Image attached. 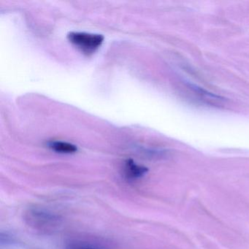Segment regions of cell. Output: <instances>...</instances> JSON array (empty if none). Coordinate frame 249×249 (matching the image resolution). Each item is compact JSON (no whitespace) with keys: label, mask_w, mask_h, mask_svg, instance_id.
Returning a JSON list of instances; mask_svg holds the SVG:
<instances>
[{"label":"cell","mask_w":249,"mask_h":249,"mask_svg":"<svg viewBox=\"0 0 249 249\" xmlns=\"http://www.w3.org/2000/svg\"><path fill=\"white\" fill-rule=\"evenodd\" d=\"M24 221L33 230L47 234L54 231L61 225L62 218L59 214L46 208L35 207L26 211Z\"/></svg>","instance_id":"cell-1"},{"label":"cell","mask_w":249,"mask_h":249,"mask_svg":"<svg viewBox=\"0 0 249 249\" xmlns=\"http://www.w3.org/2000/svg\"><path fill=\"white\" fill-rule=\"evenodd\" d=\"M68 40L84 53H94L103 43L104 37L102 35L89 34L85 33H71Z\"/></svg>","instance_id":"cell-2"},{"label":"cell","mask_w":249,"mask_h":249,"mask_svg":"<svg viewBox=\"0 0 249 249\" xmlns=\"http://www.w3.org/2000/svg\"><path fill=\"white\" fill-rule=\"evenodd\" d=\"M148 172V169L145 166L137 164L132 159L125 161L124 166V175L128 180H136L144 177Z\"/></svg>","instance_id":"cell-3"},{"label":"cell","mask_w":249,"mask_h":249,"mask_svg":"<svg viewBox=\"0 0 249 249\" xmlns=\"http://www.w3.org/2000/svg\"><path fill=\"white\" fill-rule=\"evenodd\" d=\"M49 147L53 151L62 154H73L78 151L76 145L62 141H52L49 142Z\"/></svg>","instance_id":"cell-4"},{"label":"cell","mask_w":249,"mask_h":249,"mask_svg":"<svg viewBox=\"0 0 249 249\" xmlns=\"http://www.w3.org/2000/svg\"><path fill=\"white\" fill-rule=\"evenodd\" d=\"M66 249H99L96 248L91 247V246H85V245L72 244L67 246Z\"/></svg>","instance_id":"cell-5"}]
</instances>
